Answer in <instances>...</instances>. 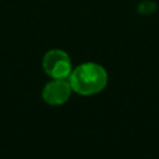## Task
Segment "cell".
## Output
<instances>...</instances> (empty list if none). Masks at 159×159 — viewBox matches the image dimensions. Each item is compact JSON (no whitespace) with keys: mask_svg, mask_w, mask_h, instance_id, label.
I'll return each mask as SVG.
<instances>
[{"mask_svg":"<svg viewBox=\"0 0 159 159\" xmlns=\"http://www.w3.org/2000/svg\"><path fill=\"white\" fill-rule=\"evenodd\" d=\"M68 81L73 92L81 96H92L106 88L108 73L99 63L84 62L72 70Z\"/></svg>","mask_w":159,"mask_h":159,"instance_id":"1","label":"cell"},{"mask_svg":"<svg viewBox=\"0 0 159 159\" xmlns=\"http://www.w3.org/2000/svg\"><path fill=\"white\" fill-rule=\"evenodd\" d=\"M42 67L51 78H68L73 70L68 53L58 48L50 50L43 55Z\"/></svg>","mask_w":159,"mask_h":159,"instance_id":"2","label":"cell"},{"mask_svg":"<svg viewBox=\"0 0 159 159\" xmlns=\"http://www.w3.org/2000/svg\"><path fill=\"white\" fill-rule=\"evenodd\" d=\"M71 92L68 78H52L42 89V99L50 106H61L68 101Z\"/></svg>","mask_w":159,"mask_h":159,"instance_id":"3","label":"cell"}]
</instances>
